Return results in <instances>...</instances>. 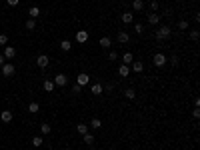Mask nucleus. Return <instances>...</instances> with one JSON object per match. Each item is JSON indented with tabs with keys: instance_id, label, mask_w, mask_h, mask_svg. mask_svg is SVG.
<instances>
[{
	"instance_id": "1",
	"label": "nucleus",
	"mask_w": 200,
	"mask_h": 150,
	"mask_svg": "<svg viewBox=\"0 0 200 150\" xmlns=\"http://www.w3.org/2000/svg\"><path fill=\"white\" fill-rule=\"evenodd\" d=\"M170 34H172L170 26H160V28H156L154 36H156V40H158V42H164V40H168V38H170Z\"/></svg>"
},
{
	"instance_id": "2",
	"label": "nucleus",
	"mask_w": 200,
	"mask_h": 150,
	"mask_svg": "<svg viewBox=\"0 0 200 150\" xmlns=\"http://www.w3.org/2000/svg\"><path fill=\"white\" fill-rule=\"evenodd\" d=\"M14 72H16V68H14V64H2V76H14Z\"/></svg>"
},
{
	"instance_id": "3",
	"label": "nucleus",
	"mask_w": 200,
	"mask_h": 150,
	"mask_svg": "<svg viewBox=\"0 0 200 150\" xmlns=\"http://www.w3.org/2000/svg\"><path fill=\"white\" fill-rule=\"evenodd\" d=\"M52 82H54V86H66V84H68V76H66V74H58V76H54V80H52Z\"/></svg>"
},
{
	"instance_id": "4",
	"label": "nucleus",
	"mask_w": 200,
	"mask_h": 150,
	"mask_svg": "<svg viewBox=\"0 0 200 150\" xmlns=\"http://www.w3.org/2000/svg\"><path fill=\"white\" fill-rule=\"evenodd\" d=\"M152 62H154V66H164V64H166V56H164V54L162 52H156L154 54V58H152Z\"/></svg>"
},
{
	"instance_id": "5",
	"label": "nucleus",
	"mask_w": 200,
	"mask_h": 150,
	"mask_svg": "<svg viewBox=\"0 0 200 150\" xmlns=\"http://www.w3.org/2000/svg\"><path fill=\"white\" fill-rule=\"evenodd\" d=\"M116 38H118L120 44H128V42H130V34L122 30V32H118V36H116Z\"/></svg>"
},
{
	"instance_id": "6",
	"label": "nucleus",
	"mask_w": 200,
	"mask_h": 150,
	"mask_svg": "<svg viewBox=\"0 0 200 150\" xmlns=\"http://www.w3.org/2000/svg\"><path fill=\"white\" fill-rule=\"evenodd\" d=\"M86 40H88V32H86V30H78V32H76V42L84 44Z\"/></svg>"
},
{
	"instance_id": "7",
	"label": "nucleus",
	"mask_w": 200,
	"mask_h": 150,
	"mask_svg": "<svg viewBox=\"0 0 200 150\" xmlns=\"http://www.w3.org/2000/svg\"><path fill=\"white\" fill-rule=\"evenodd\" d=\"M36 64H38L40 68H46V66H48V56H46V54H40V56H36Z\"/></svg>"
},
{
	"instance_id": "8",
	"label": "nucleus",
	"mask_w": 200,
	"mask_h": 150,
	"mask_svg": "<svg viewBox=\"0 0 200 150\" xmlns=\"http://www.w3.org/2000/svg\"><path fill=\"white\" fill-rule=\"evenodd\" d=\"M158 22H160V14H156V12H150V14H148V24L156 26Z\"/></svg>"
},
{
	"instance_id": "9",
	"label": "nucleus",
	"mask_w": 200,
	"mask_h": 150,
	"mask_svg": "<svg viewBox=\"0 0 200 150\" xmlns=\"http://www.w3.org/2000/svg\"><path fill=\"white\" fill-rule=\"evenodd\" d=\"M90 82V76H88V74H78V78H76V84H80V86H84V84H88Z\"/></svg>"
},
{
	"instance_id": "10",
	"label": "nucleus",
	"mask_w": 200,
	"mask_h": 150,
	"mask_svg": "<svg viewBox=\"0 0 200 150\" xmlns=\"http://www.w3.org/2000/svg\"><path fill=\"white\" fill-rule=\"evenodd\" d=\"M132 70H134V72H142V70H144V62H142V60H132Z\"/></svg>"
},
{
	"instance_id": "11",
	"label": "nucleus",
	"mask_w": 200,
	"mask_h": 150,
	"mask_svg": "<svg viewBox=\"0 0 200 150\" xmlns=\"http://www.w3.org/2000/svg\"><path fill=\"white\" fill-rule=\"evenodd\" d=\"M14 56H16L14 46H6V48H4V58H14Z\"/></svg>"
},
{
	"instance_id": "12",
	"label": "nucleus",
	"mask_w": 200,
	"mask_h": 150,
	"mask_svg": "<svg viewBox=\"0 0 200 150\" xmlns=\"http://www.w3.org/2000/svg\"><path fill=\"white\" fill-rule=\"evenodd\" d=\"M120 18H122L124 24H130V22L134 20V14H132V12H122V16H120Z\"/></svg>"
},
{
	"instance_id": "13",
	"label": "nucleus",
	"mask_w": 200,
	"mask_h": 150,
	"mask_svg": "<svg viewBox=\"0 0 200 150\" xmlns=\"http://www.w3.org/2000/svg\"><path fill=\"white\" fill-rule=\"evenodd\" d=\"M132 8L136 10V12H142V10H144V2H142V0H132Z\"/></svg>"
},
{
	"instance_id": "14",
	"label": "nucleus",
	"mask_w": 200,
	"mask_h": 150,
	"mask_svg": "<svg viewBox=\"0 0 200 150\" xmlns=\"http://www.w3.org/2000/svg\"><path fill=\"white\" fill-rule=\"evenodd\" d=\"M82 140H84V144H94V136L90 134V132H86V134H82Z\"/></svg>"
},
{
	"instance_id": "15",
	"label": "nucleus",
	"mask_w": 200,
	"mask_h": 150,
	"mask_svg": "<svg viewBox=\"0 0 200 150\" xmlns=\"http://www.w3.org/2000/svg\"><path fill=\"white\" fill-rule=\"evenodd\" d=\"M28 14H30V18H38V16L42 14V12H40V8H38V6H32V8L28 10Z\"/></svg>"
},
{
	"instance_id": "16",
	"label": "nucleus",
	"mask_w": 200,
	"mask_h": 150,
	"mask_svg": "<svg viewBox=\"0 0 200 150\" xmlns=\"http://www.w3.org/2000/svg\"><path fill=\"white\" fill-rule=\"evenodd\" d=\"M118 74H120V76H128V74H130V68H128V64H122V66L118 68Z\"/></svg>"
},
{
	"instance_id": "17",
	"label": "nucleus",
	"mask_w": 200,
	"mask_h": 150,
	"mask_svg": "<svg viewBox=\"0 0 200 150\" xmlns=\"http://www.w3.org/2000/svg\"><path fill=\"white\" fill-rule=\"evenodd\" d=\"M92 94H94V96H100V94H102V84H92Z\"/></svg>"
},
{
	"instance_id": "18",
	"label": "nucleus",
	"mask_w": 200,
	"mask_h": 150,
	"mask_svg": "<svg viewBox=\"0 0 200 150\" xmlns=\"http://www.w3.org/2000/svg\"><path fill=\"white\" fill-rule=\"evenodd\" d=\"M38 110H40V104H38V102H30V104H28V112H32V114H36Z\"/></svg>"
},
{
	"instance_id": "19",
	"label": "nucleus",
	"mask_w": 200,
	"mask_h": 150,
	"mask_svg": "<svg viewBox=\"0 0 200 150\" xmlns=\"http://www.w3.org/2000/svg\"><path fill=\"white\" fill-rule=\"evenodd\" d=\"M0 118H2V122H10V120H12V112H10V110H4L2 114H0Z\"/></svg>"
},
{
	"instance_id": "20",
	"label": "nucleus",
	"mask_w": 200,
	"mask_h": 150,
	"mask_svg": "<svg viewBox=\"0 0 200 150\" xmlns=\"http://www.w3.org/2000/svg\"><path fill=\"white\" fill-rule=\"evenodd\" d=\"M60 48L64 50V52H68V50L72 48V42H70V40H62V42H60Z\"/></svg>"
},
{
	"instance_id": "21",
	"label": "nucleus",
	"mask_w": 200,
	"mask_h": 150,
	"mask_svg": "<svg viewBox=\"0 0 200 150\" xmlns=\"http://www.w3.org/2000/svg\"><path fill=\"white\" fill-rule=\"evenodd\" d=\"M76 132L78 134H86L88 132V124H76Z\"/></svg>"
},
{
	"instance_id": "22",
	"label": "nucleus",
	"mask_w": 200,
	"mask_h": 150,
	"mask_svg": "<svg viewBox=\"0 0 200 150\" xmlns=\"http://www.w3.org/2000/svg\"><path fill=\"white\" fill-rule=\"evenodd\" d=\"M40 132H42V134H50V132H52V126L50 124H40Z\"/></svg>"
},
{
	"instance_id": "23",
	"label": "nucleus",
	"mask_w": 200,
	"mask_h": 150,
	"mask_svg": "<svg viewBox=\"0 0 200 150\" xmlns=\"http://www.w3.org/2000/svg\"><path fill=\"white\" fill-rule=\"evenodd\" d=\"M44 90H46V92L54 90V82H52V80H44Z\"/></svg>"
},
{
	"instance_id": "24",
	"label": "nucleus",
	"mask_w": 200,
	"mask_h": 150,
	"mask_svg": "<svg viewBox=\"0 0 200 150\" xmlns=\"http://www.w3.org/2000/svg\"><path fill=\"white\" fill-rule=\"evenodd\" d=\"M124 96H126V98H130V100H132V98L136 96V92H134V88H126V90H124Z\"/></svg>"
},
{
	"instance_id": "25",
	"label": "nucleus",
	"mask_w": 200,
	"mask_h": 150,
	"mask_svg": "<svg viewBox=\"0 0 200 150\" xmlns=\"http://www.w3.org/2000/svg\"><path fill=\"white\" fill-rule=\"evenodd\" d=\"M100 46H102V48H110V38L102 36V38H100Z\"/></svg>"
},
{
	"instance_id": "26",
	"label": "nucleus",
	"mask_w": 200,
	"mask_h": 150,
	"mask_svg": "<svg viewBox=\"0 0 200 150\" xmlns=\"http://www.w3.org/2000/svg\"><path fill=\"white\" fill-rule=\"evenodd\" d=\"M122 60H124V64H132L134 56H132V54H130V52H126V54H124V56H122Z\"/></svg>"
},
{
	"instance_id": "27",
	"label": "nucleus",
	"mask_w": 200,
	"mask_h": 150,
	"mask_svg": "<svg viewBox=\"0 0 200 150\" xmlns=\"http://www.w3.org/2000/svg\"><path fill=\"white\" fill-rule=\"evenodd\" d=\"M26 28H28V30H34V28H36V20H34V18H28V20H26Z\"/></svg>"
},
{
	"instance_id": "28",
	"label": "nucleus",
	"mask_w": 200,
	"mask_h": 150,
	"mask_svg": "<svg viewBox=\"0 0 200 150\" xmlns=\"http://www.w3.org/2000/svg\"><path fill=\"white\" fill-rule=\"evenodd\" d=\"M90 126H92V128H94V130H98L100 126H102V122H100V120H98V118H92V122H90Z\"/></svg>"
},
{
	"instance_id": "29",
	"label": "nucleus",
	"mask_w": 200,
	"mask_h": 150,
	"mask_svg": "<svg viewBox=\"0 0 200 150\" xmlns=\"http://www.w3.org/2000/svg\"><path fill=\"white\" fill-rule=\"evenodd\" d=\"M32 144L34 146H42V136H34V138H32Z\"/></svg>"
},
{
	"instance_id": "30",
	"label": "nucleus",
	"mask_w": 200,
	"mask_h": 150,
	"mask_svg": "<svg viewBox=\"0 0 200 150\" xmlns=\"http://www.w3.org/2000/svg\"><path fill=\"white\" fill-rule=\"evenodd\" d=\"M188 28V22H186V20H180V22H178V30H186Z\"/></svg>"
},
{
	"instance_id": "31",
	"label": "nucleus",
	"mask_w": 200,
	"mask_h": 150,
	"mask_svg": "<svg viewBox=\"0 0 200 150\" xmlns=\"http://www.w3.org/2000/svg\"><path fill=\"white\" fill-rule=\"evenodd\" d=\"M134 32H136V34H142L144 32V26L142 24H134Z\"/></svg>"
},
{
	"instance_id": "32",
	"label": "nucleus",
	"mask_w": 200,
	"mask_h": 150,
	"mask_svg": "<svg viewBox=\"0 0 200 150\" xmlns=\"http://www.w3.org/2000/svg\"><path fill=\"white\" fill-rule=\"evenodd\" d=\"M6 42H8V36L6 34H0V46H6Z\"/></svg>"
},
{
	"instance_id": "33",
	"label": "nucleus",
	"mask_w": 200,
	"mask_h": 150,
	"mask_svg": "<svg viewBox=\"0 0 200 150\" xmlns=\"http://www.w3.org/2000/svg\"><path fill=\"white\" fill-rule=\"evenodd\" d=\"M198 36H200V34H198V30H192V32H190V38L194 40V42L198 40Z\"/></svg>"
},
{
	"instance_id": "34",
	"label": "nucleus",
	"mask_w": 200,
	"mask_h": 150,
	"mask_svg": "<svg viewBox=\"0 0 200 150\" xmlns=\"http://www.w3.org/2000/svg\"><path fill=\"white\" fill-rule=\"evenodd\" d=\"M150 8H152L154 12H156V10H158V2H156V0H152V2H150Z\"/></svg>"
},
{
	"instance_id": "35",
	"label": "nucleus",
	"mask_w": 200,
	"mask_h": 150,
	"mask_svg": "<svg viewBox=\"0 0 200 150\" xmlns=\"http://www.w3.org/2000/svg\"><path fill=\"white\" fill-rule=\"evenodd\" d=\"M72 90L76 92V94H80V92H82V86H80V84H74V88H72Z\"/></svg>"
},
{
	"instance_id": "36",
	"label": "nucleus",
	"mask_w": 200,
	"mask_h": 150,
	"mask_svg": "<svg viewBox=\"0 0 200 150\" xmlns=\"http://www.w3.org/2000/svg\"><path fill=\"white\" fill-rule=\"evenodd\" d=\"M108 58H110V60H116V58H118V54H116V52H114V50H112V52H110V54H108Z\"/></svg>"
},
{
	"instance_id": "37",
	"label": "nucleus",
	"mask_w": 200,
	"mask_h": 150,
	"mask_svg": "<svg viewBox=\"0 0 200 150\" xmlns=\"http://www.w3.org/2000/svg\"><path fill=\"white\" fill-rule=\"evenodd\" d=\"M6 2H8L10 6H18V2H20V0H6Z\"/></svg>"
},
{
	"instance_id": "38",
	"label": "nucleus",
	"mask_w": 200,
	"mask_h": 150,
	"mask_svg": "<svg viewBox=\"0 0 200 150\" xmlns=\"http://www.w3.org/2000/svg\"><path fill=\"white\" fill-rule=\"evenodd\" d=\"M170 62H172V66H178V56H172Z\"/></svg>"
},
{
	"instance_id": "39",
	"label": "nucleus",
	"mask_w": 200,
	"mask_h": 150,
	"mask_svg": "<svg viewBox=\"0 0 200 150\" xmlns=\"http://www.w3.org/2000/svg\"><path fill=\"white\" fill-rule=\"evenodd\" d=\"M192 116H194V118L200 116V110H198V108H194V110H192Z\"/></svg>"
},
{
	"instance_id": "40",
	"label": "nucleus",
	"mask_w": 200,
	"mask_h": 150,
	"mask_svg": "<svg viewBox=\"0 0 200 150\" xmlns=\"http://www.w3.org/2000/svg\"><path fill=\"white\" fill-rule=\"evenodd\" d=\"M4 60H6V58H4V54H0V66L4 64Z\"/></svg>"
},
{
	"instance_id": "41",
	"label": "nucleus",
	"mask_w": 200,
	"mask_h": 150,
	"mask_svg": "<svg viewBox=\"0 0 200 150\" xmlns=\"http://www.w3.org/2000/svg\"><path fill=\"white\" fill-rule=\"evenodd\" d=\"M66 150H72V148H66Z\"/></svg>"
}]
</instances>
